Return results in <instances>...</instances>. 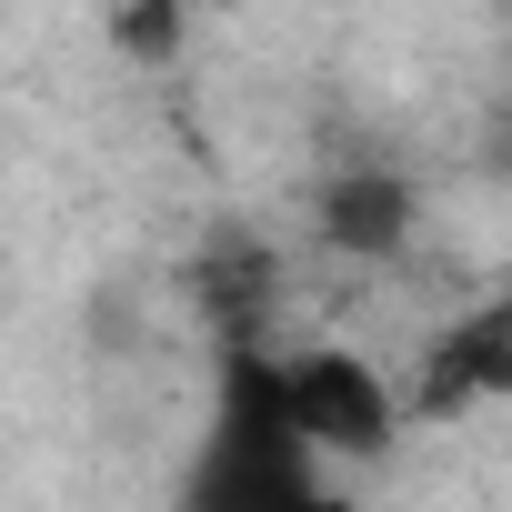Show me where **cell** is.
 I'll use <instances>...</instances> for the list:
<instances>
[{
    "label": "cell",
    "mask_w": 512,
    "mask_h": 512,
    "mask_svg": "<svg viewBox=\"0 0 512 512\" xmlns=\"http://www.w3.org/2000/svg\"><path fill=\"white\" fill-rule=\"evenodd\" d=\"M201 512H322V482H312V452L282 432L272 412V362L241 352L231 362V392H221V432L201 452Z\"/></svg>",
    "instance_id": "1"
},
{
    "label": "cell",
    "mask_w": 512,
    "mask_h": 512,
    "mask_svg": "<svg viewBox=\"0 0 512 512\" xmlns=\"http://www.w3.org/2000/svg\"><path fill=\"white\" fill-rule=\"evenodd\" d=\"M272 412H282V432H292L302 452H382L392 422H402L382 362H362V352H342V342L282 352V362H272Z\"/></svg>",
    "instance_id": "2"
},
{
    "label": "cell",
    "mask_w": 512,
    "mask_h": 512,
    "mask_svg": "<svg viewBox=\"0 0 512 512\" xmlns=\"http://www.w3.org/2000/svg\"><path fill=\"white\" fill-rule=\"evenodd\" d=\"M412 221H422V191H412L402 171H382V161L332 171L322 201H312V231H322L332 251H352V262H392V251L412 241Z\"/></svg>",
    "instance_id": "3"
},
{
    "label": "cell",
    "mask_w": 512,
    "mask_h": 512,
    "mask_svg": "<svg viewBox=\"0 0 512 512\" xmlns=\"http://www.w3.org/2000/svg\"><path fill=\"white\" fill-rule=\"evenodd\" d=\"M141 61H171L181 51V0H121V21H111Z\"/></svg>",
    "instance_id": "4"
}]
</instances>
